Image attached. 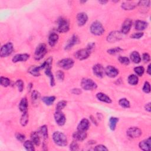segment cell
Returning a JSON list of instances; mask_svg holds the SVG:
<instances>
[{"label":"cell","mask_w":151,"mask_h":151,"mask_svg":"<svg viewBox=\"0 0 151 151\" xmlns=\"http://www.w3.org/2000/svg\"><path fill=\"white\" fill-rule=\"evenodd\" d=\"M45 74L48 76L50 79V85L51 86H55V80H54V76L51 72V67H47V69H46V70H45Z\"/></svg>","instance_id":"83f0119b"},{"label":"cell","mask_w":151,"mask_h":151,"mask_svg":"<svg viewBox=\"0 0 151 151\" xmlns=\"http://www.w3.org/2000/svg\"><path fill=\"white\" fill-rule=\"evenodd\" d=\"M136 6H137V4L130 1L124 2L122 4V8L125 10H132L136 7Z\"/></svg>","instance_id":"4dcf8cb0"},{"label":"cell","mask_w":151,"mask_h":151,"mask_svg":"<svg viewBox=\"0 0 151 151\" xmlns=\"http://www.w3.org/2000/svg\"><path fill=\"white\" fill-rule=\"evenodd\" d=\"M96 97L99 100H100L102 102L110 104L112 102V100L110 97H109L107 95H106L105 93H103L102 92L97 93Z\"/></svg>","instance_id":"7402d4cb"},{"label":"cell","mask_w":151,"mask_h":151,"mask_svg":"<svg viewBox=\"0 0 151 151\" xmlns=\"http://www.w3.org/2000/svg\"><path fill=\"white\" fill-rule=\"evenodd\" d=\"M0 83H1L2 86L6 87L10 85L11 81L8 78L1 76V78H0Z\"/></svg>","instance_id":"74e56055"},{"label":"cell","mask_w":151,"mask_h":151,"mask_svg":"<svg viewBox=\"0 0 151 151\" xmlns=\"http://www.w3.org/2000/svg\"><path fill=\"white\" fill-rule=\"evenodd\" d=\"M139 146L140 149L143 151H150L151 149L150 137H149L148 138L140 142V143H139Z\"/></svg>","instance_id":"2e32d148"},{"label":"cell","mask_w":151,"mask_h":151,"mask_svg":"<svg viewBox=\"0 0 151 151\" xmlns=\"http://www.w3.org/2000/svg\"><path fill=\"white\" fill-rule=\"evenodd\" d=\"M146 72L147 73L149 74V75H150L151 74V65L149 64L148 66V68H147V70H146Z\"/></svg>","instance_id":"6f0895ef"},{"label":"cell","mask_w":151,"mask_h":151,"mask_svg":"<svg viewBox=\"0 0 151 151\" xmlns=\"http://www.w3.org/2000/svg\"><path fill=\"white\" fill-rule=\"evenodd\" d=\"M134 71L139 76H142L145 72V69L142 66H138L134 68Z\"/></svg>","instance_id":"f35d334b"},{"label":"cell","mask_w":151,"mask_h":151,"mask_svg":"<svg viewBox=\"0 0 151 151\" xmlns=\"http://www.w3.org/2000/svg\"><path fill=\"white\" fill-rule=\"evenodd\" d=\"M32 87H33V85H32V83H30V84L28 85V90L29 92H30V90H32Z\"/></svg>","instance_id":"680465c9"},{"label":"cell","mask_w":151,"mask_h":151,"mask_svg":"<svg viewBox=\"0 0 151 151\" xmlns=\"http://www.w3.org/2000/svg\"><path fill=\"white\" fill-rule=\"evenodd\" d=\"M132 25V20L130 19H126L122 24L121 28V32L123 34H128L131 29Z\"/></svg>","instance_id":"9a60e30c"},{"label":"cell","mask_w":151,"mask_h":151,"mask_svg":"<svg viewBox=\"0 0 151 151\" xmlns=\"http://www.w3.org/2000/svg\"><path fill=\"white\" fill-rule=\"evenodd\" d=\"M70 149L71 150H78L79 149V146L77 141H73L70 145Z\"/></svg>","instance_id":"f6af8a7d"},{"label":"cell","mask_w":151,"mask_h":151,"mask_svg":"<svg viewBox=\"0 0 151 151\" xmlns=\"http://www.w3.org/2000/svg\"><path fill=\"white\" fill-rule=\"evenodd\" d=\"M91 51L87 49H82L78 50L74 54V57L78 60H84L87 59L90 55Z\"/></svg>","instance_id":"30bf717a"},{"label":"cell","mask_w":151,"mask_h":151,"mask_svg":"<svg viewBox=\"0 0 151 151\" xmlns=\"http://www.w3.org/2000/svg\"><path fill=\"white\" fill-rule=\"evenodd\" d=\"M145 109L146 111H147L148 112H150L151 111V108H150V103L149 102L148 103H146L145 106Z\"/></svg>","instance_id":"11a10c76"},{"label":"cell","mask_w":151,"mask_h":151,"mask_svg":"<svg viewBox=\"0 0 151 151\" xmlns=\"http://www.w3.org/2000/svg\"><path fill=\"white\" fill-rule=\"evenodd\" d=\"M31 141L36 146H39L40 144V138L39 133L37 132H33L31 134Z\"/></svg>","instance_id":"4316f807"},{"label":"cell","mask_w":151,"mask_h":151,"mask_svg":"<svg viewBox=\"0 0 151 151\" xmlns=\"http://www.w3.org/2000/svg\"><path fill=\"white\" fill-rule=\"evenodd\" d=\"M28 100L26 97L23 98L20 103H19V109L20 111L23 113L27 112L28 111Z\"/></svg>","instance_id":"603a6c76"},{"label":"cell","mask_w":151,"mask_h":151,"mask_svg":"<svg viewBox=\"0 0 151 151\" xmlns=\"http://www.w3.org/2000/svg\"><path fill=\"white\" fill-rule=\"evenodd\" d=\"M70 30L69 21L65 18H60L57 21V31L60 33H65Z\"/></svg>","instance_id":"277c9868"},{"label":"cell","mask_w":151,"mask_h":151,"mask_svg":"<svg viewBox=\"0 0 151 151\" xmlns=\"http://www.w3.org/2000/svg\"><path fill=\"white\" fill-rule=\"evenodd\" d=\"M56 100L55 96H44L42 98V101L47 106H51Z\"/></svg>","instance_id":"1f68e13d"},{"label":"cell","mask_w":151,"mask_h":151,"mask_svg":"<svg viewBox=\"0 0 151 151\" xmlns=\"http://www.w3.org/2000/svg\"><path fill=\"white\" fill-rule=\"evenodd\" d=\"M40 93L37 90H33L32 93V99L33 102L37 101L40 98Z\"/></svg>","instance_id":"b9f144b4"},{"label":"cell","mask_w":151,"mask_h":151,"mask_svg":"<svg viewBox=\"0 0 151 151\" xmlns=\"http://www.w3.org/2000/svg\"><path fill=\"white\" fill-rule=\"evenodd\" d=\"M143 33L142 32H139V33H135L131 35L130 37L133 39H140L143 36Z\"/></svg>","instance_id":"c3c4849f"},{"label":"cell","mask_w":151,"mask_h":151,"mask_svg":"<svg viewBox=\"0 0 151 151\" xmlns=\"http://www.w3.org/2000/svg\"><path fill=\"white\" fill-rule=\"evenodd\" d=\"M90 127V122L87 119H83L80 120V123L78 126V130L86 132Z\"/></svg>","instance_id":"ffe728a7"},{"label":"cell","mask_w":151,"mask_h":151,"mask_svg":"<svg viewBox=\"0 0 151 151\" xmlns=\"http://www.w3.org/2000/svg\"><path fill=\"white\" fill-rule=\"evenodd\" d=\"M93 72L98 78H103L105 73L104 67L100 64H96L93 67Z\"/></svg>","instance_id":"5bb4252c"},{"label":"cell","mask_w":151,"mask_h":151,"mask_svg":"<svg viewBox=\"0 0 151 151\" xmlns=\"http://www.w3.org/2000/svg\"><path fill=\"white\" fill-rule=\"evenodd\" d=\"M119 104L120 106L125 109H128L130 107V103L129 101L126 98L120 99L119 101Z\"/></svg>","instance_id":"836d02e7"},{"label":"cell","mask_w":151,"mask_h":151,"mask_svg":"<svg viewBox=\"0 0 151 151\" xmlns=\"http://www.w3.org/2000/svg\"><path fill=\"white\" fill-rule=\"evenodd\" d=\"M59 39L58 35L55 33H52L50 34L49 38H48V42L50 46L54 47L56 46V44L57 43Z\"/></svg>","instance_id":"44dd1931"},{"label":"cell","mask_w":151,"mask_h":151,"mask_svg":"<svg viewBox=\"0 0 151 151\" xmlns=\"http://www.w3.org/2000/svg\"><path fill=\"white\" fill-rule=\"evenodd\" d=\"M90 30L92 34L97 36H102L105 32L104 28L102 24L98 21H94L91 24L90 27Z\"/></svg>","instance_id":"7a4b0ae2"},{"label":"cell","mask_w":151,"mask_h":151,"mask_svg":"<svg viewBox=\"0 0 151 151\" xmlns=\"http://www.w3.org/2000/svg\"><path fill=\"white\" fill-rule=\"evenodd\" d=\"M87 133L84 131L78 130L73 134V138L75 141H83L87 138Z\"/></svg>","instance_id":"ac0fdd59"},{"label":"cell","mask_w":151,"mask_h":151,"mask_svg":"<svg viewBox=\"0 0 151 151\" xmlns=\"http://www.w3.org/2000/svg\"><path fill=\"white\" fill-rule=\"evenodd\" d=\"M123 34L117 31L111 32L107 37V41L109 43H113L118 41L122 38Z\"/></svg>","instance_id":"8fae6325"},{"label":"cell","mask_w":151,"mask_h":151,"mask_svg":"<svg viewBox=\"0 0 151 151\" xmlns=\"http://www.w3.org/2000/svg\"><path fill=\"white\" fill-rule=\"evenodd\" d=\"M142 130L137 127H131L126 131V135L130 138H139L142 135Z\"/></svg>","instance_id":"9c48e42d"},{"label":"cell","mask_w":151,"mask_h":151,"mask_svg":"<svg viewBox=\"0 0 151 151\" xmlns=\"http://www.w3.org/2000/svg\"><path fill=\"white\" fill-rule=\"evenodd\" d=\"M14 50L13 44L11 42H8L1 47L0 50V56L2 58L7 57L11 54Z\"/></svg>","instance_id":"8992f818"},{"label":"cell","mask_w":151,"mask_h":151,"mask_svg":"<svg viewBox=\"0 0 151 151\" xmlns=\"http://www.w3.org/2000/svg\"><path fill=\"white\" fill-rule=\"evenodd\" d=\"M88 20V16L85 12L79 13L77 16V22L79 26L84 25Z\"/></svg>","instance_id":"d6986e66"},{"label":"cell","mask_w":151,"mask_h":151,"mask_svg":"<svg viewBox=\"0 0 151 151\" xmlns=\"http://www.w3.org/2000/svg\"><path fill=\"white\" fill-rule=\"evenodd\" d=\"M118 60L119 62L121 63L122 65H128L130 63V60L129 59L125 56H119L118 58Z\"/></svg>","instance_id":"ab89813d"},{"label":"cell","mask_w":151,"mask_h":151,"mask_svg":"<svg viewBox=\"0 0 151 151\" xmlns=\"http://www.w3.org/2000/svg\"><path fill=\"white\" fill-rule=\"evenodd\" d=\"M130 58L131 61L135 64H138L141 62V56L138 51H134L132 52V53L130 55Z\"/></svg>","instance_id":"d4e9b609"},{"label":"cell","mask_w":151,"mask_h":151,"mask_svg":"<svg viewBox=\"0 0 151 151\" xmlns=\"http://www.w3.org/2000/svg\"><path fill=\"white\" fill-rule=\"evenodd\" d=\"M47 52V49L46 45L41 43L38 46L36 47L34 53V58L36 60H40L42 59L44 56L46 54Z\"/></svg>","instance_id":"5b68a950"},{"label":"cell","mask_w":151,"mask_h":151,"mask_svg":"<svg viewBox=\"0 0 151 151\" xmlns=\"http://www.w3.org/2000/svg\"><path fill=\"white\" fill-rule=\"evenodd\" d=\"M119 119L116 117H111L109 120V125L111 130L114 131L116 129V125L119 122Z\"/></svg>","instance_id":"f1b7e54d"},{"label":"cell","mask_w":151,"mask_h":151,"mask_svg":"<svg viewBox=\"0 0 151 151\" xmlns=\"http://www.w3.org/2000/svg\"><path fill=\"white\" fill-rule=\"evenodd\" d=\"M16 137L17 138V139L21 142H23L25 141V135L23 133H17L16 135Z\"/></svg>","instance_id":"7dc6e473"},{"label":"cell","mask_w":151,"mask_h":151,"mask_svg":"<svg viewBox=\"0 0 151 151\" xmlns=\"http://www.w3.org/2000/svg\"><path fill=\"white\" fill-rule=\"evenodd\" d=\"M54 117L56 124L58 126H62L65 125L66 121V118L65 115L62 111H56L54 113Z\"/></svg>","instance_id":"ba28073f"},{"label":"cell","mask_w":151,"mask_h":151,"mask_svg":"<svg viewBox=\"0 0 151 151\" xmlns=\"http://www.w3.org/2000/svg\"><path fill=\"white\" fill-rule=\"evenodd\" d=\"M16 86L17 87L18 89H19V91L20 92H22L23 91V89H24V82L22 80H17L16 83Z\"/></svg>","instance_id":"ee69618b"},{"label":"cell","mask_w":151,"mask_h":151,"mask_svg":"<svg viewBox=\"0 0 151 151\" xmlns=\"http://www.w3.org/2000/svg\"><path fill=\"white\" fill-rule=\"evenodd\" d=\"M30 58V55L28 54H18L13 57L12 61L13 63H16L18 62H26Z\"/></svg>","instance_id":"e0dca14e"},{"label":"cell","mask_w":151,"mask_h":151,"mask_svg":"<svg viewBox=\"0 0 151 151\" xmlns=\"http://www.w3.org/2000/svg\"><path fill=\"white\" fill-rule=\"evenodd\" d=\"M142 90L145 93H149L150 92V83L148 82H145Z\"/></svg>","instance_id":"bcb514c9"},{"label":"cell","mask_w":151,"mask_h":151,"mask_svg":"<svg viewBox=\"0 0 151 151\" xmlns=\"http://www.w3.org/2000/svg\"><path fill=\"white\" fill-rule=\"evenodd\" d=\"M148 26V24L147 22L141 20H138L135 22V29L138 31H143L146 28H147Z\"/></svg>","instance_id":"cb8c5ba5"},{"label":"cell","mask_w":151,"mask_h":151,"mask_svg":"<svg viewBox=\"0 0 151 151\" xmlns=\"http://www.w3.org/2000/svg\"><path fill=\"white\" fill-rule=\"evenodd\" d=\"M142 59L143 60V62L145 63H148L149 62H150V55L148 53H144L142 55Z\"/></svg>","instance_id":"f907efd6"},{"label":"cell","mask_w":151,"mask_h":151,"mask_svg":"<svg viewBox=\"0 0 151 151\" xmlns=\"http://www.w3.org/2000/svg\"><path fill=\"white\" fill-rule=\"evenodd\" d=\"M56 78L58 80L63 81L65 79V73L63 71H62V70H58L56 73Z\"/></svg>","instance_id":"7bdbcfd3"},{"label":"cell","mask_w":151,"mask_h":151,"mask_svg":"<svg viewBox=\"0 0 151 151\" xmlns=\"http://www.w3.org/2000/svg\"><path fill=\"white\" fill-rule=\"evenodd\" d=\"M95 150H101V151H108V149L106 148V146H105L104 145H97L95 148Z\"/></svg>","instance_id":"681fc988"},{"label":"cell","mask_w":151,"mask_h":151,"mask_svg":"<svg viewBox=\"0 0 151 151\" xmlns=\"http://www.w3.org/2000/svg\"><path fill=\"white\" fill-rule=\"evenodd\" d=\"M80 85L83 90H87V91L94 90L97 87V84L92 79L87 78L83 79L81 81Z\"/></svg>","instance_id":"3957f363"},{"label":"cell","mask_w":151,"mask_h":151,"mask_svg":"<svg viewBox=\"0 0 151 151\" xmlns=\"http://www.w3.org/2000/svg\"><path fill=\"white\" fill-rule=\"evenodd\" d=\"M99 3L100 4H105L108 3V1H99Z\"/></svg>","instance_id":"91938a15"},{"label":"cell","mask_w":151,"mask_h":151,"mask_svg":"<svg viewBox=\"0 0 151 151\" xmlns=\"http://www.w3.org/2000/svg\"><path fill=\"white\" fill-rule=\"evenodd\" d=\"M150 1H139L138 4L141 7H148L150 6Z\"/></svg>","instance_id":"816d5d0a"},{"label":"cell","mask_w":151,"mask_h":151,"mask_svg":"<svg viewBox=\"0 0 151 151\" xmlns=\"http://www.w3.org/2000/svg\"><path fill=\"white\" fill-rule=\"evenodd\" d=\"M71 93L73 95H81L82 93V90L80 89L76 88V89H73L71 90Z\"/></svg>","instance_id":"f5cc1de1"},{"label":"cell","mask_w":151,"mask_h":151,"mask_svg":"<svg viewBox=\"0 0 151 151\" xmlns=\"http://www.w3.org/2000/svg\"><path fill=\"white\" fill-rule=\"evenodd\" d=\"M79 43V38L77 35H73L68 40L67 44H66L65 49L66 50H69L73 48L75 45L78 44Z\"/></svg>","instance_id":"4fadbf2b"},{"label":"cell","mask_w":151,"mask_h":151,"mask_svg":"<svg viewBox=\"0 0 151 151\" xmlns=\"http://www.w3.org/2000/svg\"><path fill=\"white\" fill-rule=\"evenodd\" d=\"M128 83L132 86H135L138 84L139 82V78L137 75L135 74H130L128 78Z\"/></svg>","instance_id":"f546056e"},{"label":"cell","mask_w":151,"mask_h":151,"mask_svg":"<svg viewBox=\"0 0 151 151\" xmlns=\"http://www.w3.org/2000/svg\"><path fill=\"white\" fill-rule=\"evenodd\" d=\"M95 47V43L94 42H91V43H89L87 45V48L89 51H92V50L94 49V47Z\"/></svg>","instance_id":"db71d44e"},{"label":"cell","mask_w":151,"mask_h":151,"mask_svg":"<svg viewBox=\"0 0 151 151\" xmlns=\"http://www.w3.org/2000/svg\"><path fill=\"white\" fill-rule=\"evenodd\" d=\"M24 148L28 151H34V144L32 141H25L24 142Z\"/></svg>","instance_id":"d6a6232c"},{"label":"cell","mask_w":151,"mask_h":151,"mask_svg":"<svg viewBox=\"0 0 151 151\" xmlns=\"http://www.w3.org/2000/svg\"><path fill=\"white\" fill-rule=\"evenodd\" d=\"M41 69L40 68V66H32L30 67L28 70V72L32 74L33 76L35 77H38L40 76V71Z\"/></svg>","instance_id":"484cf974"},{"label":"cell","mask_w":151,"mask_h":151,"mask_svg":"<svg viewBox=\"0 0 151 151\" xmlns=\"http://www.w3.org/2000/svg\"><path fill=\"white\" fill-rule=\"evenodd\" d=\"M58 66L65 70H69L72 68L74 65V61L70 58H63L58 62Z\"/></svg>","instance_id":"52a82bcc"},{"label":"cell","mask_w":151,"mask_h":151,"mask_svg":"<svg viewBox=\"0 0 151 151\" xmlns=\"http://www.w3.org/2000/svg\"><path fill=\"white\" fill-rule=\"evenodd\" d=\"M28 122V112L23 113L20 119V124L23 126H25Z\"/></svg>","instance_id":"d590c367"},{"label":"cell","mask_w":151,"mask_h":151,"mask_svg":"<svg viewBox=\"0 0 151 151\" xmlns=\"http://www.w3.org/2000/svg\"><path fill=\"white\" fill-rule=\"evenodd\" d=\"M90 120H91V121H92L94 124H95L96 125H97V121H96V119H95V117H94L93 116H90Z\"/></svg>","instance_id":"9f6ffc18"},{"label":"cell","mask_w":151,"mask_h":151,"mask_svg":"<svg viewBox=\"0 0 151 151\" xmlns=\"http://www.w3.org/2000/svg\"><path fill=\"white\" fill-rule=\"evenodd\" d=\"M122 51H123V49H122L119 47H116L115 48H113V49H111L109 50H108V53L110 54L113 55V54H116L117 53H119L120 52H121Z\"/></svg>","instance_id":"60d3db41"},{"label":"cell","mask_w":151,"mask_h":151,"mask_svg":"<svg viewBox=\"0 0 151 151\" xmlns=\"http://www.w3.org/2000/svg\"><path fill=\"white\" fill-rule=\"evenodd\" d=\"M52 138L54 142L59 146L64 147L68 143L67 137L61 132H54L53 134Z\"/></svg>","instance_id":"6da1fadb"},{"label":"cell","mask_w":151,"mask_h":151,"mask_svg":"<svg viewBox=\"0 0 151 151\" xmlns=\"http://www.w3.org/2000/svg\"><path fill=\"white\" fill-rule=\"evenodd\" d=\"M104 73L111 78H116L119 73V70L113 66H108L104 69Z\"/></svg>","instance_id":"7c38bea8"},{"label":"cell","mask_w":151,"mask_h":151,"mask_svg":"<svg viewBox=\"0 0 151 151\" xmlns=\"http://www.w3.org/2000/svg\"><path fill=\"white\" fill-rule=\"evenodd\" d=\"M67 106V102L66 100H61L57 103L56 105V111H62Z\"/></svg>","instance_id":"8d00e7d4"},{"label":"cell","mask_w":151,"mask_h":151,"mask_svg":"<svg viewBox=\"0 0 151 151\" xmlns=\"http://www.w3.org/2000/svg\"><path fill=\"white\" fill-rule=\"evenodd\" d=\"M39 133L41 135L43 138L46 139L48 138L49 135H48V128L46 125H43L40 127V130H39Z\"/></svg>","instance_id":"e575fe53"}]
</instances>
